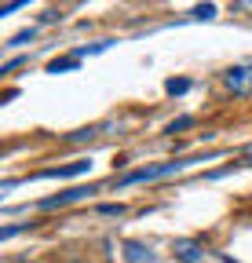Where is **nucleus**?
I'll list each match as a JSON object with an SVG mask.
<instances>
[{
    "label": "nucleus",
    "mask_w": 252,
    "mask_h": 263,
    "mask_svg": "<svg viewBox=\"0 0 252 263\" xmlns=\"http://www.w3.org/2000/svg\"><path fill=\"white\" fill-rule=\"evenodd\" d=\"M194 161L201 157H179V161H165V164H150V168H135L128 176H121L117 186H128V183H146V179H161V176H172V172H183V168H190Z\"/></svg>",
    "instance_id": "nucleus-1"
},
{
    "label": "nucleus",
    "mask_w": 252,
    "mask_h": 263,
    "mask_svg": "<svg viewBox=\"0 0 252 263\" xmlns=\"http://www.w3.org/2000/svg\"><path fill=\"white\" fill-rule=\"evenodd\" d=\"M223 84L234 95H252V59L248 62H234L223 70Z\"/></svg>",
    "instance_id": "nucleus-2"
},
{
    "label": "nucleus",
    "mask_w": 252,
    "mask_h": 263,
    "mask_svg": "<svg viewBox=\"0 0 252 263\" xmlns=\"http://www.w3.org/2000/svg\"><path fill=\"white\" fill-rule=\"evenodd\" d=\"M91 194H95V186H73V190H62V194H55V197H44V201H41L37 209L51 212V209H62V205L81 201V197H91Z\"/></svg>",
    "instance_id": "nucleus-3"
},
{
    "label": "nucleus",
    "mask_w": 252,
    "mask_h": 263,
    "mask_svg": "<svg viewBox=\"0 0 252 263\" xmlns=\"http://www.w3.org/2000/svg\"><path fill=\"white\" fill-rule=\"evenodd\" d=\"M91 168V161H73V164H59V168H44V172H33L29 179H73L81 172Z\"/></svg>",
    "instance_id": "nucleus-4"
},
{
    "label": "nucleus",
    "mask_w": 252,
    "mask_h": 263,
    "mask_svg": "<svg viewBox=\"0 0 252 263\" xmlns=\"http://www.w3.org/2000/svg\"><path fill=\"white\" fill-rule=\"evenodd\" d=\"M172 256H176L179 263H201V259H205V249H201L198 241H190V238H183V241L172 245Z\"/></svg>",
    "instance_id": "nucleus-5"
},
{
    "label": "nucleus",
    "mask_w": 252,
    "mask_h": 263,
    "mask_svg": "<svg viewBox=\"0 0 252 263\" xmlns=\"http://www.w3.org/2000/svg\"><path fill=\"white\" fill-rule=\"evenodd\" d=\"M124 256H128V263H150V259H153V252H146L139 241H128V245H124Z\"/></svg>",
    "instance_id": "nucleus-6"
},
{
    "label": "nucleus",
    "mask_w": 252,
    "mask_h": 263,
    "mask_svg": "<svg viewBox=\"0 0 252 263\" xmlns=\"http://www.w3.org/2000/svg\"><path fill=\"white\" fill-rule=\"evenodd\" d=\"M81 66V55H66V59H55L48 66V73H66V70H77Z\"/></svg>",
    "instance_id": "nucleus-7"
},
{
    "label": "nucleus",
    "mask_w": 252,
    "mask_h": 263,
    "mask_svg": "<svg viewBox=\"0 0 252 263\" xmlns=\"http://www.w3.org/2000/svg\"><path fill=\"white\" fill-rule=\"evenodd\" d=\"M183 128H194V117L190 114H183V117H176V121H168V136H176V132H183Z\"/></svg>",
    "instance_id": "nucleus-8"
},
{
    "label": "nucleus",
    "mask_w": 252,
    "mask_h": 263,
    "mask_svg": "<svg viewBox=\"0 0 252 263\" xmlns=\"http://www.w3.org/2000/svg\"><path fill=\"white\" fill-rule=\"evenodd\" d=\"M165 91H168V95H183V91H190V81H186V77H172V81L165 84Z\"/></svg>",
    "instance_id": "nucleus-9"
},
{
    "label": "nucleus",
    "mask_w": 252,
    "mask_h": 263,
    "mask_svg": "<svg viewBox=\"0 0 252 263\" xmlns=\"http://www.w3.org/2000/svg\"><path fill=\"white\" fill-rule=\"evenodd\" d=\"M37 37V29H22V33H15V37L8 41V48H18V44H26V41H33Z\"/></svg>",
    "instance_id": "nucleus-10"
},
{
    "label": "nucleus",
    "mask_w": 252,
    "mask_h": 263,
    "mask_svg": "<svg viewBox=\"0 0 252 263\" xmlns=\"http://www.w3.org/2000/svg\"><path fill=\"white\" fill-rule=\"evenodd\" d=\"M95 132H99V128H81V132H70V136H66V143H84V139H91V136H95Z\"/></svg>",
    "instance_id": "nucleus-11"
},
{
    "label": "nucleus",
    "mask_w": 252,
    "mask_h": 263,
    "mask_svg": "<svg viewBox=\"0 0 252 263\" xmlns=\"http://www.w3.org/2000/svg\"><path fill=\"white\" fill-rule=\"evenodd\" d=\"M128 209H124L121 201H110V205H99V216H124Z\"/></svg>",
    "instance_id": "nucleus-12"
},
{
    "label": "nucleus",
    "mask_w": 252,
    "mask_h": 263,
    "mask_svg": "<svg viewBox=\"0 0 252 263\" xmlns=\"http://www.w3.org/2000/svg\"><path fill=\"white\" fill-rule=\"evenodd\" d=\"M194 15H198V18H212V15H216V8H212V4H205V8H198Z\"/></svg>",
    "instance_id": "nucleus-13"
},
{
    "label": "nucleus",
    "mask_w": 252,
    "mask_h": 263,
    "mask_svg": "<svg viewBox=\"0 0 252 263\" xmlns=\"http://www.w3.org/2000/svg\"><path fill=\"white\" fill-rule=\"evenodd\" d=\"M55 18H62V15H59V11H55V8H48V11H44V15H41V22H55Z\"/></svg>",
    "instance_id": "nucleus-14"
},
{
    "label": "nucleus",
    "mask_w": 252,
    "mask_h": 263,
    "mask_svg": "<svg viewBox=\"0 0 252 263\" xmlns=\"http://www.w3.org/2000/svg\"><path fill=\"white\" fill-rule=\"evenodd\" d=\"M241 164H248V168H252V146H245V150H241Z\"/></svg>",
    "instance_id": "nucleus-15"
}]
</instances>
